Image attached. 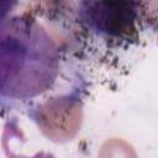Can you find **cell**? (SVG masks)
<instances>
[{
	"label": "cell",
	"mask_w": 158,
	"mask_h": 158,
	"mask_svg": "<svg viewBox=\"0 0 158 158\" xmlns=\"http://www.w3.org/2000/svg\"><path fill=\"white\" fill-rule=\"evenodd\" d=\"M11 12L0 21V112L37 120L79 102L88 89L83 58L64 9Z\"/></svg>",
	"instance_id": "6da1fadb"
},
{
	"label": "cell",
	"mask_w": 158,
	"mask_h": 158,
	"mask_svg": "<svg viewBox=\"0 0 158 158\" xmlns=\"http://www.w3.org/2000/svg\"><path fill=\"white\" fill-rule=\"evenodd\" d=\"M68 5L79 49L99 59H125L156 32V12L148 2L81 0Z\"/></svg>",
	"instance_id": "7a4b0ae2"
},
{
	"label": "cell",
	"mask_w": 158,
	"mask_h": 158,
	"mask_svg": "<svg viewBox=\"0 0 158 158\" xmlns=\"http://www.w3.org/2000/svg\"><path fill=\"white\" fill-rule=\"evenodd\" d=\"M20 158H25V157H20ZM32 158H51V157H49V156H44V157H42V156L37 154V156H35V157H32Z\"/></svg>",
	"instance_id": "3957f363"
}]
</instances>
